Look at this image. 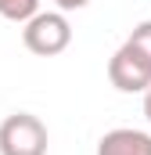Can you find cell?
<instances>
[{
	"instance_id": "cell-1",
	"label": "cell",
	"mask_w": 151,
	"mask_h": 155,
	"mask_svg": "<svg viewBox=\"0 0 151 155\" xmlns=\"http://www.w3.org/2000/svg\"><path fill=\"white\" fill-rule=\"evenodd\" d=\"M22 43L36 58H54V54L69 51L72 25H69L65 11H36L29 22H22Z\"/></svg>"
},
{
	"instance_id": "cell-2",
	"label": "cell",
	"mask_w": 151,
	"mask_h": 155,
	"mask_svg": "<svg viewBox=\"0 0 151 155\" xmlns=\"http://www.w3.org/2000/svg\"><path fill=\"white\" fill-rule=\"evenodd\" d=\"M47 126L33 112H14L0 123V155H47Z\"/></svg>"
},
{
	"instance_id": "cell-3",
	"label": "cell",
	"mask_w": 151,
	"mask_h": 155,
	"mask_svg": "<svg viewBox=\"0 0 151 155\" xmlns=\"http://www.w3.org/2000/svg\"><path fill=\"white\" fill-rule=\"evenodd\" d=\"M108 83L122 94H144L151 87V61L133 43H122L108 58Z\"/></svg>"
},
{
	"instance_id": "cell-4",
	"label": "cell",
	"mask_w": 151,
	"mask_h": 155,
	"mask_svg": "<svg viewBox=\"0 0 151 155\" xmlns=\"http://www.w3.org/2000/svg\"><path fill=\"white\" fill-rule=\"evenodd\" d=\"M97 155H151V134L133 126H115L97 141Z\"/></svg>"
},
{
	"instance_id": "cell-5",
	"label": "cell",
	"mask_w": 151,
	"mask_h": 155,
	"mask_svg": "<svg viewBox=\"0 0 151 155\" xmlns=\"http://www.w3.org/2000/svg\"><path fill=\"white\" fill-rule=\"evenodd\" d=\"M40 11V0H0V18L7 22H29L33 15Z\"/></svg>"
},
{
	"instance_id": "cell-6",
	"label": "cell",
	"mask_w": 151,
	"mask_h": 155,
	"mask_svg": "<svg viewBox=\"0 0 151 155\" xmlns=\"http://www.w3.org/2000/svg\"><path fill=\"white\" fill-rule=\"evenodd\" d=\"M126 43H133V47L151 61V18H148V22H140V25H133V33L126 36Z\"/></svg>"
},
{
	"instance_id": "cell-7",
	"label": "cell",
	"mask_w": 151,
	"mask_h": 155,
	"mask_svg": "<svg viewBox=\"0 0 151 155\" xmlns=\"http://www.w3.org/2000/svg\"><path fill=\"white\" fill-rule=\"evenodd\" d=\"M54 4H58V11H83L90 0H54Z\"/></svg>"
},
{
	"instance_id": "cell-8",
	"label": "cell",
	"mask_w": 151,
	"mask_h": 155,
	"mask_svg": "<svg viewBox=\"0 0 151 155\" xmlns=\"http://www.w3.org/2000/svg\"><path fill=\"white\" fill-rule=\"evenodd\" d=\"M144 116H148V123H151V87L144 90Z\"/></svg>"
}]
</instances>
